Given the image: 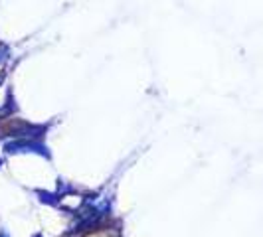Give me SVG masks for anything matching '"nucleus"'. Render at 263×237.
<instances>
[{"instance_id":"2","label":"nucleus","mask_w":263,"mask_h":237,"mask_svg":"<svg viewBox=\"0 0 263 237\" xmlns=\"http://www.w3.org/2000/svg\"><path fill=\"white\" fill-rule=\"evenodd\" d=\"M6 60V50H0V64Z\"/></svg>"},{"instance_id":"3","label":"nucleus","mask_w":263,"mask_h":237,"mask_svg":"<svg viewBox=\"0 0 263 237\" xmlns=\"http://www.w3.org/2000/svg\"><path fill=\"white\" fill-rule=\"evenodd\" d=\"M0 237H8V235H6V233H4V231H2V233H0Z\"/></svg>"},{"instance_id":"1","label":"nucleus","mask_w":263,"mask_h":237,"mask_svg":"<svg viewBox=\"0 0 263 237\" xmlns=\"http://www.w3.org/2000/svg\"><path fill=\"white\" fill-rule=\"evenodd\" d=\"M6 152H38L48 156V148H44L42 145H30V143H14V145L6 146Z\"/></svg>"}]
</instances>
